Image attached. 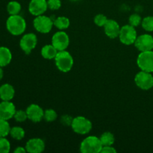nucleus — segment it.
Listing matches in <instances>:
<instances>
[{
	"mask_svg": "<svg viewBox=\"0 0 153 153\" xmlns=\"http://www.w3.org/2000/svg\"><path fill=\"white\" fill-rule=\"evenodd\" d=\"M73 118L70 115H64V116L61 117V123L64 126H71L72 122H73Z\"/></svg>",
	"mask_w": 153,
	"mask_h": 153,
	"instance_id": "nucleus-32",
	"label": "nucleus"
},
{
	"mask_svg": "<svg viewBox=\"0 0 153 153\" xmlns=\"http://www.w3.org/2000/svg\"><path fill=\"white\" fill-rule=\"evenodd\" d=\"M28 119L33 123H39L43 119L44 111L40 105L37 104H31L26 109Z\"/></svg>",
	"mask_w": 153,
	"mask_h": 153,
	"instance_id": "nucleus-12",
	"label": "nucleus"
},
{
	"mask_svg": "<svg viewBox=\"0 0 153 153\" xmlns=\"http://www.w3.org/2000/svg\"><path fill=\"white\" fill-rule=\"evenodd\" d=\"M120 28L121 27L120 26L119 23L116 20H114V19H108L105 25H104L105 34L109 38H117V37H119Z\"/></svg>",
	"mask_w": 153,
	"mask_h": 153,
	"instance_id": "nucleus-15",
	"label": "nucleus"
},
{
	"mask_svg": "<svg viewBox=\"0 0 153 153\" xmlns=\"http://www.w3.org/2000/svg\"><path fill=\"white\" fill-rule=\"evenodd\" d=\"M10 135L15 140H20L25 137V131L22 127L14 126L10 128Z\"/></svg>",
	"mask_w": 153,
	"mask_h": 153,
	"instance_id": "nucleus-22",
	"label": "nucleus"
},
{
	"mask_svg": "<svg viewBox=\"0 0 153 153\" xmlns=\"http://www.w3.org/2000/svg\"><path fill=\"white\" fill-rule=\"evenodd\" d=\"M48 8L46 0H31L28 4V10L31 14L37 16L43 14Z\"/></svg>",
	"mask_w": 153,
	"mask_h": 153,
	"instance_id": "nucleus-13",
	"label": "nucleus"
},
{
	"mask_svg": "<svg viewBox=\"0 0 153 153\" xmlns=\"http://www.w3.org/2000/svg\"><path fill=\"white\" fill-rule=\"evenodd\" d=\"M58 51L52 44L45 45L41 49V55L43 58L47 60L55 59Z\"/></svg>",
	"mask_w": 153,
	"mask_h": 153,
	"instance_id": "nucleus-19",
	"label": "nucleus"
},
{
	"mask_svg": "<svg viewBox=\"0 0 153 153\" xmlns=\"http://www.w3.org/2000/svg\"><path fill=\"white\" fill-rule=\"evenodd\" d=\"M70 1H79V0H70Z\"/></svg>",
	"mask_w": 153,
	"mask_h": 153,
	"instance_id": "nucleus-36",
	"label": "nucleus"
},
{
	"mask_svg": "<svg viewBox=\"0 0 153 153\" xmlns=\"http://www.w3.org/2000/svg\"><path fill=\"white\" fill-rule=\"evenodd\" d=\"M3 75H4V72H3V70L2 68H1V67H0V81L2 79Z\"/></svg>",
	"mask_w": 153,
	"mask_h": 153,
	"instance_id": "nucleus-35",
	"label": "nucleus"
},
{
	"mask_svg": "<svg viewBox=\"0 0 153 153\" xmlns=\"http://www.w3.org/2000/svg\"><path fill=\"white\" fill-rule=\"evenodd\" d=\"M52 44L58 51L66 50L70 44V37L65 31H58L52 36Z\"/></svg>",
	"mask_w": 153,
	"mask_h": 153,
	"instance_id": "nucleus-10",
	"label": "nucleus"
},
{
	"mask_svg": "<svg viewBox=\"0 0 153 153\" xmlns=\"http://www.w3.org/2000/svg\"><path fill=\"white\" fill-rule=\"evenodd\" d=\"M102 146H112L114 143V135L111 132L105 131L100 137Z\"/></svg>",
	"mask_w": 153,
	"mask_h": 153,
	"instance_id": "nucleus-21",
	"label": "nucleus"
},
{
	"mask_svg": "<svg viewBox=\"0 0 153 153\" xmlns=\"http://www.w3.org/2000/svg\"><path fill=\"white\" fill-rule=\"evenodd\" d=\"M137 37V34L135 27L132 26L130 24L121 27L119 38L122 43L127 45V46L134 44Z\"/></svg>",
	"mask_w": 153,
	"mask_h": 153,
	"instance_id": "nucleus-5",
	"label": "nucleus"
},
{
	"mask_svg": "<svg viewBox=\"0 0 153 153\" xmlns=\"http://www.w3.org/2000/svg\"><path fill=\"white\" fill-rule=\"evenodd\" d=\"M33 25L36 31L42 34H47L52 30L54 22L52 18L42 14L34 18L33 20Z\"/></svg>",
	"mask_w": 153,
	"mask_h": 153,
	"instance_id": "nucleus-6",
	"label": "nucleus"
},
{
	"mask_svg": "<svg viewBox=\"0 0 153 153\" xmlns=\"http://www.w3.org/2000/svg\"><path fill=\"white\" fill-rule=\"evenodd\" d=\"M134 44L140 52L152 50L153 37L149 34H141L137 37Z\"/></svg>",
	"mask_w": 153,
	"mask_h": 153,
	"instance_id": "nucleus-11",
	"label": "nucleus"
},
{
	"mask_svg": "<svg viewBox=\"0 0 153 153\" xmlns=\"http://www.w3.org/2000/svg\"><path fill=\"white\" fill-rule=\"evenodd\" d=\"M73 131L79 134H87L92 129V123L83 116H78L73 118L71 124Z\"/></svg>",
	"mask_w": 153,
	"mask_h": 153,
	"instance_id": "nucleus-4",
	"label": "nucleus"
},
{
	"mask_svg": "<svg viewBox=\"0 0 153 153\" xmlns=\"http://www.w3.org/2000/svg\"><path fill=\"white\" fill-rule=\"evenodd\" d=\"M48 8L52 10H56L61 7V0H47Z\"/></svg>",
	"mask_w": 153,
	"mask_h": 153,
	"instance_id": "nucleus-31",
	"label": "nucleus"
},
{
	"mask_svg": "<svg viewBox=\"0 0 153 153\" xmlns=\"http://www.w3.org/2000/svg\"><path fill=\"white\" fill-rule=\"evenodd\" d=\"M27 151L25 147H22V146H18L13 151L14 153H25Z\"/></svg>",
	"mask_w": 153,
	"mask_h": 153,
	"instance_id": "nucleus-34",
	"label": "nucleus"
},
{
	"mask_svg": "<svg viewBox=\"0 0 153 153\" xmlns=\"http://www.w3.org/2000/svg\"><path fill=\"white\" fill-rule=\"evenodd\" d=\"M128 22L134 27L138 26L142 22V18L138 13H133L128 18Z\"/></svg>",
	"mask_w": 153,
	"mask_h": 153,
	"instance_id": "nucleus-28",
	"label": "nucleus"
},
{
	"mask_svg": "<svg viewBox=\"0 0 153 153\" xmlns=\"http://www.w3.org/2000/svg\"><path fill=\"white\" fill-rule=\"evenodd\" d=\"M134 83L140 89L148 91L153 88V75L149 72L141 70L136 74Z\"/></svg>",
	"mask_w": 153,
	"mask_h": 153,
	"instance_id": "nucleus-8",
	"label": "nucleus"
},
{
	"mask_svg": "<svg viewBox=\"0 0 153 153\" xmlns=\"http://www.w3.org/2000/svg\"><path fill=\"white\" fill-rule=\"evenodd\" d=\"M13 118H14L16 122L22 123L28 119V116H27V113L25 111L18 110L16 111V112H15Z\"/></svg>",
	"mask_w": 153,
	"mask_h": 153,
	"instance_id": "nucleus-29",
	"label": "nucleus"
},
{
	"mask_svg": "<svg viewBox=\"0 0 153 153\" xmlns=\"http://www.w3.org/2000/svg\"><path fill=\"white\" fill-rule=\"evenodd\" d=\"M7 10L10 15L19 14L21 10V4L16 1H11L7 5Z\"/></svg>",
	"mask_w": 153,
	"mask_h": 153,
	"instance_id": "nucleus-23",
	"label": "nucleus"
},
{
	"mask_svg": "<svg viewBox=\"0 0 153 153\" xmlns=\"http://www.w3.org/2000/svg\"><path fill=\"white\" fill-rule=\"evenodd\" d=\"M142 27L146 31H153V16H148L142 19Z\"/></svg>",
	"mask_w": 153,
	"mask_h": 153,
	"instance_id": "nucleus-25",
	"label": "nucleus"
},
{
	"mask_svg": "<svg viewBox=\"0 0 153 153\" xmlns=\"http://www.w3.org/2000/svg\"><path fill=\"white\" fill-rule=\"evenodd\" d=\"M27 152L40 153L45 149V143L40 138H31L27 141L25 144Z\"/></svg>",
	"mask_w": 153,
	"mask_h": 153,
	"instance_id": "nucleus-16",
	"label": "nucleus"
},
{
	"mask_svg": "<svg viewBox=\"0 0 153 153\" xmlns=\"http://www.w3.org/2000/svg\"><path fill=\"white\" fill-rule=\"evenodd\" d=\"M100 137L88 136L85 137L80 144V151L82 153H99L102 148Z\"/></svg>",
	"mask_w": 153,
	"mask_h": 153,
	"instance_id": "nucleus-3",
	"label": "nucleus"
},
{
	"mask_svg": "<svg viewBox=\"0 0 153 153\" xmlns=\"http://www.w3.org/2000/svg\"><path fill=\"white\" fill-rule=\"evenodd\" d=\"M10 150V143L5 137H0V153H8Z\"/></svg>",
	"mask_w": 153,
	"mask_h": 153,
	"instance_id": "nucleus-26",
	"label": "nucleus"
},
{
	"mask_svg": "<svg viewBox=\"0 0 153 153\" xmlns=\"http://www.w3.org/2000/svg\"><path fill=\"white\" fill-rule=\"evenodd\" d=\"M107 20L108 19L106 16H105L102 13H99L94 17V23L99 27H104Z\"/></svg>",
	"mask_w": 153,
	"mask_h": 153,
	"instance_id": "nucleus-30",
	"label": "nucleus"
},
{
	"mask_svg": "<svg viewBox=\"0 0 153 153\" xmlns=\"http://www.w3.org/2000/svg\"><path fill=\"white\" fill-rule=\"evenodd\" d=\"M58 117L56 111L53 109H47L44 111V115H43V119L46 122H53Z\"/></svg>",
	"mask_w": 153,
	"mask_h": 153,
	"instance_id": "nucleus-27",
	"label": "nucleus"
},
{
	"mask_svg": "<svg viewBox=\"0 0 153 153\" xmlns=\"http://www.w3.org/2000/svg\"><path fill=\"white\" fill-rule=\"evenodd\" d=\"M6 28L12 35H21L25 32L26 22L20 15H10L6 21Z\"/></svg>",
	"mask_w": 153,
	"mask_h": 153,
	"instance_id": "nucleus-1",
	"label": "nucleus"
},
{
	"mask_svg": "<svg viewBox=\"0 0 153 153\" xmlns=\"http://www.w3.org/2000/svg\"><path fill=\"white\" fill-rule=\"evenodd\" d=\"M37 43V37L34 33H28L24 34L19 41L21 49L28 55L36 47Z\"/></svg>",
	"mask_w": 153,
	"mask_h": 153,
	"instance_id": "nucleus-9",
	"label": "nucleus"
},
{
	"mask_svg": "<svg viewBox=\"0 0 153 153\" xmlns=\"http://www.w3.org/2000/svg\"><path fill=\"white\" fill-rule=\"evenodd\" d=\"M100 152L104 153H116L117 150L112 146H103Z\"/></svg>",
	"mask_w": 153,
	"mask_h": 153,
	"instance_id": "nucleus-33",
	"label": "nucleus"
},
{
	"mask_svg": "<svg viewBox=\"0 0 153 153\" xmlns=\"http://www.w3.org/2000/svg\"><path fill=\"white\" fill-rule=\"evenodd\" d=\"M12 60V54L10 49L5 46L0 47V67L8 65Z\"/></svg>",
	"mask_w": 153,
	"mask_h": 153,
	"instance_id": "nucleus-18",
	"label": "nucleus"
},
{
	"mask_svg": "<svg viewBox=\"0 0 153 153\" xmlns=\"http://www.w3.org/2000/svg\"><path fill=\"white\" fill-rule=\"evenodd\" d=\"M137 64L143 71L153 73V51L140 52L137 56Z\"/></svg>",
	"mask_w": 153,
	"mask_h": 153,
	"instance_id": "nucleus-7",
	"label": "nucleus"
},
{
	"mask_svg": "<svg viewBox=\"0 0 153 153\" xmlns=\"http://www.w3.org/2000/svg\"><path fill=\"white\" fill-rule=\"evenodd\" d=\"M14 95L15 90L10 84H4L0 87V99L2 101H10Z\"/></svg>",
	"mask_w": 153,
	"mask_h": 153,
	"instance_id": "nucleus-17",
	"label": "nucleus"
},
{
	"mask_svg": "<svg viewBox=\"0 0 153 153\" xmlns=\"http://www.w3.org/2000/svg\"><path fill=\"white\" fill-rule=\"evenodd\" d=\"M55 65L57 68L63 73H67L73 68L74 61L73 56L69 52L66 50L58 51L55 58Z\"/></svg>",
	"mask_w": 153,
	"mask_h": 153,
	"instance_id": "nucleus-2",
	"label": "nucleus"
},
{
	"mask_svg": "<svg viewBox=\"0 0 153 153\" xmlns=\"http://www.w3.org/2000/svg\"><path fill=\"white\" fill-rule=\"evenodd\" d=\"M16 111V107L13 102L10 101H2L0 102V119L5 120L11 119L14 116Z\"/></svg>",
	"mask_w": 153,
	"mask_h": 153,
	"instance_id": "nucleus-14",
	"label": "nucleus"
},
{
	"mask_svg": "<svg viewBox=\"0 0 153 153\" xmlns=\"http://www.w3.org/2000/svg\"><path fill=\"white\" fill-rule=\"evenodd\" d=\"M10 128H11L7 120L0 119V137H7L10 134Z\"/></svg>",
	"mask_w": 153,
	"mask_h": 153,
	"instance_id": "nucleus-24",
	"label": "nucleus"
},
{
	"mask_svg": "<svg viewBox=\"0 0 153 153\" xmlns=\"http://www.w3.org/2000/svg\"><path fill=\"white\" fill-rule=\"evenodd\" d=\"M54 25L59 30H65L70 25V19L66 16H58L54 19Z\"/></svg>",
	"mask_w": 153,
	"mask_h": 153,
	"instance_id": "nucleus-20",
	"label": "nucleus"
}]
</instances>
